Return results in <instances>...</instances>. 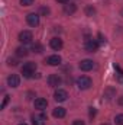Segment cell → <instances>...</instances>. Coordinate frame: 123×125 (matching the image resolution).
<instances>
[{"label": "cell", "instance_id": "6da1fadb", "mask_svg": "<svg viewBox=\"0 0 123 125\" xmlns=\"http://www.w3.org/2000/svg\"><path fill=\"white\" fill-rule=\"evenodd\" d=\"M91 84H93V82L88 76H80V77L77 79V86H78V89H81V90L90 89Z\"/></svg>", "mask_w": 123, "mask_h": 125}, {"label": "cell", "instance_id": "7a4b0ae2", "mask_svg": "<svg viewBox=\"0 0 123 125\" xmlns=\"http://www.w3.org/2000/svg\"><path fill=\"white\" fill-rule=\"evenodd\" d=\"M35 70H36V62H26L22 67V74H23V77H32Z\"/></svg>", "mask_w": 123, "mask_h": 125}, {"label": "cell", "instance_id": "3957f363", "mask_svg": "<svg viewBox=\"0 0 123 125\" xmlns=\"http://www.w3.org/2000/svg\"><path fill=\"white\" fill-rule=\"evenodd\" d=\"M32 39H33V35L31 31H22L19 33V41L22 44H31Z\"/></svg>", "mask_w": 123, "mask_h": 125}, {"label": "cell", "instance_id": "277c9868", "mask_svg": "<svg viewBox=\"0 0 123 125\" xmlns=\"http://www.w3.org/2000/svg\"><path fill=\"white\" fill-rule=\"evenodd\" d=\"M26 22H28L29 26L36 28V26L39 25V15H38V13H29V15L26 16Z\"/></svg>", "mask_w": 123, "mask_h": 125}, {"label": "cell", "instance_id": "5b68a950", "mask_svg": "<svg viewBox=\"0 0 123 125\" xmlns=\"http://www.w3.org/2000/svg\"><path fill=\"white\" fill-rule=\"evenodd\" d=\"M61 82H62V79H61L60 74H51L48 77V84L52 86V87H58L61 84Z\"/></svg>", "mask_w": 123, "mask_h": 125}, {"label": "cell", "instance_id": "8992f818", "mask_svg": "<svg viewBox=\"0 0 123 125\" xmlns=\"http://www.w3.org/2000/svg\"><path fill=\"white\" fill-rule=\"evenodd\" d=\"M98 50V42L96 39H87L86 41V51L88 52H96Z\"/></svg>", "mask_w": 123, "mask_h": 125}, {"label": "cell", "instance_id": "52a82bcc", "mask_svg": "<svg viewBox=\"0 0 123 125\" xmlns=\"http://www.w3.org/2000/svg\"><path fill=\"white\" fill-rule=\"evenodd\" d=\"M67 97H68V93H67L64 89H57L55 93H54V99H55L57 102H65Z\"/></svg>", "mask_w": 123, "mask_h": 125}, {"label": "cell", "instance_id": "ba28073f", "mask_svg": "<svg viewBox=\"0 0 123 125\" xmlns=\"http://www.w3.org/2000/svg\"><path fill=\"white\" fill-rule=\"evenodd\" d=\"M80 68H81L83 71H90V70L94 68V62H93V60H88V58L81 60V62H80Z\"/></svg>", "mask_w": 123, "mask_h": 125}, {"label": "cell", "instance_id": "9c48e42d", "mask_svg": "<svg viewBox=\"0 0 123 125\" xmlns=\"http://www.w3.org/2000/svg\"><path fill=\"white\" fill-rule=\"evenodd\" d=\"M19 83H20V79H19L18 74H10V76L7 77V84H9L10 87H18Z\"/></svg>", "mask_w": 123, "mask_h": 125}, {"label": "cell", "instance_id": "30bf717a", "mask_svg": "<svg viewBox=\"0 0 123 125\" xmlns=\"http://www.w3.org/2000/svg\"><path fill=\"white\" fill-rule=\"evenodd\" d=\"M46 106H48V100H46V99H44V97H38V99H35V108H36V109H39V111H45Z\"/></svg>", "mask_w": 123, "mask_h": 125}, {"label": "cell", "instance_id": "8fae6325", "mask_svg": "<svg viewBox=\"0 0 123 125\" xmlns=\"http://www.w3.org/2000/svg\"><path fill=\"white\" fill-rule=\"evenodd\" d=\"M49 47H51L52 50H55V51H60L62 48V41L60 38H52V39L49 41Z\"/></svg>", "mask_w": 123, "mask_h": 125}, {"label": "cell", "instance_id": "7c38bea8", "mask_svg": "<svg viewBox=\"0 0 123 125\" xmlns=\"http://www.w3.org/2000/svg\"><path fill=\"white\" fill-rule=\"evenodd\" d=\"M45 62L46 64H49V65H60L61 64V57L60 55H49L46 60H45Z\"/></svg>", "mask_w": 123, "mask_h": 125}, {"label": "cell", "instance_id": "4fadbf2b", "mask_svg": "<svg viewBox=\"0 0 123 125\" xmlns=\"http://www.w3.org/2000/svg\"><path fill=\"white\" fill-rule=\"evenodd\" d=\"M45 115H33L32 116V124L33 125H45Z\"/></svg>", "mask_w": 123, "mask_h": 125}, {"label": "cell", "instance_id": "5bb4252c", "mask_svg": "<svg viewBox=\"0 0 123 125\" xmlns=\"http://www.w3.org/2000/svg\"><path fill=\"white\" fill-rule=\"evenodd\" d=\"M75 10H77V6H75V4H72V3L64 4V13H65V15H72Z\"/></svg>", "mask_w": 123, "mask_h": 125}, {"label": "cell", "instance_id": "9a60e30c", "mask_svg": "<svg viewBox=\"0 0 123 125\" xmlns=\"http://www.w3.org/2000/svg\"><path fill=\"white\" fill-rule=\"evenodd\" d=\"M65 114H67V111H65L64 108H61V106H58V108H55V109L52 111V115H54L55 118H64Z\"/></svg>", "mask_w": 123, "mask_h": 125}, {"label": "cell", "instance_id": "2e32d148", "mask_svg": "<svg viewBox=\"0 0 123 125\" xmlns=\"http://www.w3.org/2000/svg\"><path fill=\"white\" fill-rule=\"evenodd\" d=\"M16 55L18 57H26L28 55V50L25 47H19V48H16Z\"/></svg>", "mask_w": 123, "mask_h": 125}, {"label": "cell", "instance_id": "e0dca14e", "mask_svg": "<svg viewBox=\"0 0 123 125\" xmlns=\"http://www.w3.org/2000/svg\"><path fill=\"white\" fill-rule=\"evenodd\" d=\"M114 122H116L117 125H123V114L116 115V118H114Z\"/></svg>", "mask_w": 123, "mask_h": 125}, {"label": "cell", "instance_id": "ac0fdd59", "mask_svg": "<svg viewBox=\"0 0 123 125\" xmlns=\"http://www.w3.org/2000/svg\"><path fill=\"white\" fill-rule=\"evenodd\" d=\"M32 51H35V52H42V45H41V44H33V45H32Z\"/></svg>", "mask_w": 123, "mask_h": 125}, {"label": "cell", "instance_id": "d6986e66", "mask_svg": "<svg viewBox=\"0 0 123 125\" xmlns=\"http://www.w3.org/2000/svg\"><path fill=\"white\" fill-rule=\"evenodd\" d=\"M33 3H35V0H20L22 6H32Z\"/></svg>", "mask_w": 123, "mask_h": 125}, {"label": "cell", "instance_id": "ffe728a7", "mask_svg": "<svg viewBox=\"0 0 123 125\" xmlns=\"http://www.w3.org/2000/svg\"><path fill=\"white\" fill-rule=\"evenodd\" d=\"M86 13H87L88 16H93V15L96 13V10H94V7H91V6H88V7L86 9Z\"/></svg>", "mask_w": 123, "mask_h": 125}, {"label": "cell", "instance_id": "44dd1931", "mask_svg": "<svg viewBox=\"0 0 123 125\" xmlns=\"http://www.w3.org/2000/svg\"><path fill=\"white\" fill-rule=\"evenodd\" d=\"M7 102H9V96H4V99H3V102H1V105H0V109H4L6 105H7Z\"/></svg>", "mask_w": 123, "mask_h": 125}, {"label": "cell", "instance_id": "7402d4cb", "mask_svg": "<svg viewBox=\"0 0 123 125\" xmlns=\"http://www.w3.org/2000/svg\"><path fill=\"white\" fill-rule=\"evenodd\" d=\"M72 125H86V124H84V121H80V119H75V121L72 122Z\"/></svg>", "mask_w": 123, "mask_h": 125}, {"label": "cell", "instance_id": "603a6c76", "mask_svg": "<svg viewBox=\"0 0 123 125\" xmlns=\"http://www.w3.org/2000/svg\"><path fill=\"white\" fill-rule=\"evenodd\" d=\"M98 39H100V42H101V44H104V42H106V39L103 38V35H101V33H98Z\"/></svg>", "mask_w": 123, "mask_h": 125}, {"label": "cell", "instance_id": "cb8c5ba5", "mask_svg": "<svg viewBox=\"0 0 123 125\" xmlns=\"http://www.w3.org/2000/svg\"><path fill=\"white\" fill-rule=\"evenodd\" d=\"M16 64H18V61H16V60H12V58L9 60V65H16Z\"/></svg>", "mask_w": 123, "mask_h": 125}, {"label": "cell", "instance_id": "d4e9b609", "mask_svg": "<svg viewBox=\"0 0 123 125\" xmlns=\"http://www.w3.org/2000/svg\"><path fill=\"white\" fill-rule=\"evenodd\" d=\"M94 115H96V109H94V108H90V116H94Z\"/></svg>", "mask_w": 123, "mask_h": 125}, {"label": "cell", "instance_id": "484cf974", "mask_svg": "<svg viewBox=\"0 0 123 125\" xmlns=\"http://www.w3.org/2000/svg\"><path fill=\"white\" fill-rule=\"evenodd\" d=\"M41 12H42V13H49V9H48V7H42Z\"/></svg>", "mask_w": 123, "mask_h": 125}, {"label": "cell", "instance_id": "4316f807", "mask_svg": "<svg viewBox=\"0 0 123 125\" xmlns=\"http://www.w3.org/2000/svg\"><path fill=\"white\" fill-rule=\"evenodd\" d=\"M57 1H58V3H64V4H67L70 0H57Z\"/></svg>", "mask_w": 123, "mask_h": 125}, {"label": "cell", "instance_id": "83f0119b", "mask_svg": "<svg viewBox=\"0 0 123 125\" xmlns=\"http://www.w3.org/2000/svg\"><path fill=\"white\" fill-rule=\"evenodd\" d=\"M119 105H123V96L122 97H119Z\"/></svg>", "mask_w": 123, "mask_h": 125}, {"label": "cell", "instance_id": "f1b7e54d", "mask_svg": "<svg viewBox=\"0 0 123 125\" xmlns=\"http://www.w3.org/2000/svg\"><path fill=\"white\" fill-rule=\"evenodd\" d=\"M19 125H28V124H19Z\"/></svg>", "mask_w": 123, "mask_h": 125}, {"label": "cell", "instance_id": "f546056e", "mask_svg": "<svg viewBox=\"0 0 123 125\" xmlns=\"http://www.w3.org/2000/svg\"><path fill=\"white\" fill-rule=\"evenodd\" d=\"M103 125H109V124H103Z\"/></svg>", "mask_w": 123, "mask_h": 125}]
</instances>
